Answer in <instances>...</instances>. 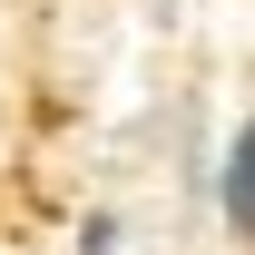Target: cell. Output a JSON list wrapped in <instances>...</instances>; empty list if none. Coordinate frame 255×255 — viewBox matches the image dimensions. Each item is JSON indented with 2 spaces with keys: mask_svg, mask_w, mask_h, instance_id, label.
<instances>
[{
  "mask_svg": "<svg viewBox=\"0 0 255 255\" xmlns=\"http://www.w3.org/2000/svg\"><path fill=\"white\" fill-rule=\"evenodd\" d=\"M226 216L255 236V118L236 128V147H226Z\"/></svg>",
  "mask_w": 255,
  "mask_h": 255,
  "instance_id": "obj_1",
  "label": "cell"
}]
</instances>
